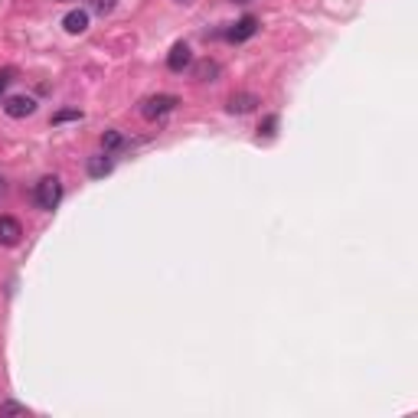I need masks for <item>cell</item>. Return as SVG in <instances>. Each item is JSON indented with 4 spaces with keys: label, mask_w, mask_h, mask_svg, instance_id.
Segmentation results:
<instances>
[{
    "label": "cell",
    "mask_w": 418,
    "mask_h": 418,
    "mask_svg": "<svg viewBox=\"0 0 418 418\" xmlns=\"http://www.w3.org/2000/svg\"><path fill=\"white\" fill-rule=\"evenodd\" d=\"M177 105H180L177 95H151V98L141 102V115H144L147 121H157V118H163V115H170Z\"/></svg>",
    "instance_id": "obj_2"
},
{
    "label": "cell",
    "mask_w": 418,
    "mask_h": 418,
    "mask_svg": "<svg viewBox=\"0 0 418 418\" xmlns=\"http://www.w3.org/2000/svg\"><path fill=\"white\" fill-rule=\"evenodd\" d=\"M258 98L252 92H239V95H232L229 98V111L232 115H248V111H255Z\"/></svg>",
    "instance_id": "obj_8"
},
{
    "label": "cell",
    "mask_w": 418,
    "mask_h": 418,
    "mask_svg": "<svg viewBox=\"0 0 418 418\" xmlns=\"http://www.w3.org/2000/svg\"><path fill=\"white\" fill-rule=\"evenodd\" d=\"M62 26H66V33H72V36L86 33L88 30V13L86 10H69L66 17H62Z\"/></svg>",
    "instance_id": "obj_7"
},
{
    "label": "cell",
    "mask_w": 418,
    "mask_h": 418,
    "mask_svg": "<svg viewBox=\"0 0 418 418\" xmlns=\"http://www.w3.org/2000/svg\"><path fill=\"white\" fill-rule=\"evenodd\" d=\"M20 236H23V226L13 216H0V245H17Z\"/></svg>",
    "instance_id": "obj_6"
},
{
    "label": "cell",
    "mask_w": 418,
    "mask_h": 418,
    "mask_svg": "<svg viewBox=\"0 0 418 418\" xmlns=\"http://www.w3.org/2000/svg\"><path fill=\"white\" fill-rule=\"evenodd\" d=\"M92 7H95V13H111V10L118 7V0H92Z\"/></svg>",
    "instance_id": "obj_13"
},
{
    "label": "cell",
    "mask_w": 418,
    "mask_h": 418,
    "mask_svg": "<svg viewBox=\"0 0 418 418\" xmlns=\"http://www.w3.org/2000/svg\"><path fill=\"white\" fill-rule=\"evenodd\" d=\"M0 415H30V409L20 405V402H4V405H0Z\"/></svg>",
    "instance_id": "obj_12"
},
{
    "label": "cell",
    "mask_w": 418,
    "mask_h": 418,
    "mask_svg": "<svg viewBox=\"0 0 418 418\" xmlns=\"http://www.w3.org/2000/svg\"><path fill=\"white\" fill-rule=\"evenodd\" d=\"M190 66H193V52H190V46L177 43L170 50V56H167V69H170V72H183V69H190Z\"/></svg>",
    "instance_id": "obj_5"
},
{
    "label": "cell",
    "mask_w": 418,
    "mask_h": 418,
    "mask_svg": "<svg viewBox=\"0 0 418 418\" xmlns=\"http://www.w3.org/2000/svg\"><path fill=\"white\" fill-rule=\"evenodd\" d=\"M111 167H115V161H111L108 154H95V157H88V177H108L111 173Z\"/></svg>",
    "instance_id": "obj_9"
},
{
    "label": "cell",
    "mask_w": 418,
    "mask_h": 418,
    "mask_svg": "<svg viewBox=\"0 0 418 418\" xmlns=\"http://www.w3.org/2000/svg\"><path fill=\"white\" fill-rule=\"evenodd\" d=\"M59 199H62V183H59V177H43L40 183H36V206H40V209L52 213V209L59 206Z\"/></svg>",
    "instance_id": "obj_1"
},
{
    "label": "cell",
    "mask_w": 418,
    "mask_h": 418,
    "mask_svg": "<svg viewBox=\"0 0 418 418\" xmlns=\"http://www.w3.org/2000/svg\"><path fill=\"white\" fill-rule=\"evenodd\" d=\"M4 111H7L10 118H30L36 111V98H30V95H13V98L4 102Z\"/></svg>",
    "instance_id": "obj_3"
},
{
    "label": "cell",
    "mask_w": 418,
    "mask_h": 418,
    "mask_svg": "<svg viewBox=\"0 0 418 418\" xmlns=\"http://www.w3.org/2000/svg\"><path fill=\"white\" fill-rule=\"evenodd\" d=\"M13 76H17L13 69H0V95H4V92H7V88H10V82H13Z\"/></svg>",
    "instance_id": "obj_14"
},
{
    "label": "cell",
    "mask_w": 418,
    "mask_h": 418,
    "mask_svg": "<svg viewBox=\"0 0 418 418\" xmlns=\"http://www.w3.org/2000/svg\"><path fill=\"white\" fill-rule=\"evenodd\" d=\"M76 118H82V111H59V115H56V124H62V121H76Z\"/></svg>",
    "instance_id": "obj_16"
},
{
    "label": "cell",
    "mask_w": 418,
    "mask_h": 418,
    "mask_svg": "<svg viewBox=\"0 0 418 418\" xmlns=\"http://www.w3.org/2000/svg\"><path fill=\"white\" fill-rule=\"evenodd\" d=\"M180 4H190V0H180Z\"/></svg>",
    "instance_id": "obj_18"
},
{
    "label": "cell",
    "mask_w": 418,
    "mask_h": 418,
    "mask_svg": "<svg viewBox=\"0 0 418 418\" xmlns=\"http://www.w3.org/2000/svg\"><path fill=\"white\" fill-rule=\"evenodd\" d=\"M216 76H219V62H213V59H203L193 66V79L197 82H213Z\"/></svg>",
    "instance_id": "obj_10"
},
{
    "label": "cell",
    "mask_w": 418,
    "mask_h": 418,
    "mask_svg": "<svg viewBox=\"0 0 418 418\" xmlns=\"http://www.w3.org/2000/svg\"><path fill=\"white\" fill-rule=\"evenodd\" d=\"M274 128H278V118H274V115H272V118H265V124H262V128H258V131H262L265 137H272V134H274Z\"/></svg>",
    "instance_id": "obj_15"
},
{
    "label": "cell",
    "mask_w": 418,
    "mask_h": 418,
    "mask_svg": "<svg viewBox=\"0 0 418 418\" xmlns=\"http://www.w3.org/2000/svg\"><path fill=\"white\" fill-rule=\"evenodd\" d=\"M102 147H105V154H111V151L124 147V137H121L118 131H105V134H102Z\"/></svg>",
    "instance_id": "obj_11"
},
{
    "label": "cell",
    "mask_w": 418,
    "mask_h": 418,
    "mask_svg": "<svg viewBox=\"0 0 418 418\" xmlns=\"http://www.w3.org/2000/svg\"><path fill=\"white\" fill-rule=\"evenodd\" d=\"M255 33H258V20L242 17L239 23H232L229 30H226V40H229V43H245L248 36H255Z\"/></svg>",
    "instance_id": "obj_4"
},
{
    "label": "cell",
    "mask_w": 418,
    "mask_h": 418,
    "mask_svg": "<svg viewBox=\"0 0 418 418\" xmlns=\"http://www.w3.org/2000/svg\"><path fill=\"white\" fill-rule=\"evenodd\" d=\"M4 197H7V180L0 177V199H4Z\"/></svg>",
    "instance_id": "obj_17"
}]
</instances>
